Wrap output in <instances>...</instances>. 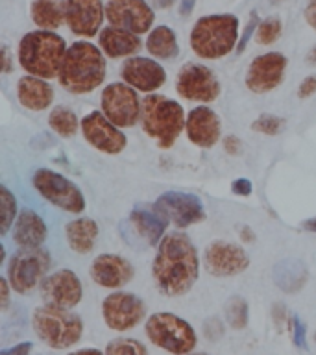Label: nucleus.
Wrapping results in <instances>:
<instances>
[{"instance_id":"obj_54","label":"nucleus","mask_w":316,"mask_h":355,"mask_svg":"<svg viewBox=\"0 0 316 355\" xmlns=\"http://www.w3.org/2000/svg\"><path fill=\"white\" fill-rule=\"evenodd\" d=\"M272 2H274V4H277V2H283V0H272Z\"/></svg>"},{"instance_id":"obj_11","label":"nucleus","mask_w":316,"mask_h":355,"mask_svg":"<svg viewBox=\"0 0 316 355\" xmlns=\"http://www.w3.org/2000/svg\"><path fill=\"white\" fill-rule=\"evenodd\" d=\"M146 304L137 294L126 291H113L102 302V318L111 331H130L144 320Z\"/></svg>"},{"instance_id":"obj_37","label":"nucleus","mask_w":316,"mask_h":355,"mask_svg":"<svg viewBox=\"0 0 316 355\" xmlns=\"http://www.w3.org/2000/svg\"><path fill=\"white\" fill-rule=\"evenodd\" d=\"M259 13L257 11H252V15H249L248 22H246V26H244L243 33H240V37H238V43H237V49H235V52H237V55L244 54V50L248 49V43L252 41V35H254L255 32H257V26H259Z\"/></svg>"},{"instance_id":"obj_33","label":"nucleus","mask_w":316,"mask_h":355,"mask_svg":"<svg viewBox=\"0 0 316 355\" xmlns=\"http://www.w3.org/2000/svg\"><path fill=\"white\" fill-rule=\"evenodd\" d=\"M0 205H2V235H8L10 230L13 227L17 215H19V205H17V198L13 196L10 189L2 185L0 187Z\"/></svg>"},{"instance_id":"obj_34","label":"nucleus","mask_w":316,"mask_h":355,"mask_svg":"<svg viewBox=\"0 0 316 355\" xmlns=\"http://www.w3.org/2000/svg\"><path fill=\"white\" fill-rule=\"evenodd\" d=\"M104 352L107 355H144L148 354V348L137 338L119 337L109 340Z\"/></svg>"},{"instance_id":"obj_10","label":"nucleus","mask_w":316,"mask_h":355,"mask_svg":"<svg viewBox=\"0 0 316 355\" xmlns=\"http://www.w3.org/2000/svg\"><path fill=\"white\" fill-rule=\"evenodd\" d=\"M139 91L130 87L126 82H113L105 85L100 94V105L104 115L122 130L133 128L141 122L143 100H139Z\"/></svg>"},{"instance_id":"obj_40","label":"nucleus","mask_w":316,"mask_h":355,"mask_svg":"<svg viewBox=\"0 0 316 355\" xmlns=\"http://www.w3.org/2000/svg\"><path fill=\"white\" fill-rule=\"evenodd\" d=\"M204 331L205 337L209 338V340H218V338L224 335V326H222V322L218 318H209V320L204 324Z\"/></svg>"},{"instance_id":"obj_39","label":"nucleus","mask_w":316,"mask_h":355,"mask_svg":"<svg viewBox=\"0 0 316 355\" xmlns=\"http://www.w3.org/2000/svg\"><path fill=\"white\" fill-rule=\"evenodd\" d=\"M233 194H237V196H249V194L254 193V183L249 182L248 178H237V180H233L231 185H229Z\"/></svg>"},{"instance_id":"obj_27","label":"nucleus","mask_w":316,"mask_h":355,"mask_svg":"<svg viewBox=\"0 0 316 355\" xmlns=\"http://www.w3.org/2000/svg\"><path fill=\"white\" fill-rule=\"evenodd\" d=\"M272 282L281 293L296 294L309 282V268L301 259L285 257L277 261L272 270Z\"/></svg>"},{"instance_id":"obj_7","label":"nucleus","mask_w":316,"mask_h":355,"mask_svg":"<svg viewBox=\"0 0 316 355\" xmlns=\"http://www.w3.org/2000/svg\"><path fill=\"white\" fill-rule=\"evenodd\" d=\"M144 333L150 344L168 354H191L198 344V335L194 327L185 318L168 311L148 316Z\"/></svg>"},{"instance_id":"obj_43","label":"nucleus","mask_w":316,"mask_h":355,"mask_svg":"<svg viewBox=\"0 0 316 355\" xmlns=\"http://www.w3.org/2000/svg\"><path fill=\"white\" fill-rule=\"evenodd\" d=\"M33 349V344L30 340H22V343L15 344V346H11V348H4L0 349V354L2 355H28Z\"/></svg>"},{"instance_id":"obj_30","label":"nucleus","mask_w":316,"mask_h":355,"mask_svg":"<svg viewBox=\"0 0 316 355\" xmlns=\"http://www.w3.org/2000/svg\"><path fill=\"white\" fill-rule=\"evenodd\" d=\"M30 15L35 26L58 30L65 22V0H33Z\"/></svg>"},{"instance_id":"obj_46","label":"nucleus","mask_w":316,"mask_h":355,"mask_svg":"<svg viewBox=\"0 0 316 355\" xmlns=\"http://www.w3.org/2000/svg\"><path fill=\"white\" fill-rule=\"evenodd\" d=\"M10 282H8V277H2L0 279V291H2V298H0V309L6 311L8 309V305H10Z\"/></svg>"},{"instance_id":"obj_51","label":"nucleus","mask_w":316,"mask_h":355,"mask_svg":"<svg viewBox=\"0 0 316 355\" xmlns=\"http://www.w3.org/2000/svg\"><path fill=\"white\" fill-rule=\"evenodd\" d=\"M174 2H176V0H152V4H154L155 8H159V10L170 8V6H174Z\"/></svg>"},{"instance_id":"obj_1","label":"nucleus","mask_w":316,"mask_h":355,"mask_svg":"<svg viewBox=\"0 0 316 355\" xmlns=\"http://www.w3.org/2000/svg\"><path fill=\"white\" fill-rule=\"evenodd\" d=\"M155 248L152 276L159 293L168 298H179L193 291L200 277V257L187 233H166Z\"/></svg>"},{"instance_id":"obj_17","label":"nucleus","mask_w":316,"mask_h":355,"mask_svg":"<svg viewBox=\"0 0 316 355\" xmlns=\"http://www.w3.org/2000/svg\"><path fill=\"white\" fill-rule=\"evenodd\" d=\"M105 19L111 26L143 35L154 26L155 13L146 0H111L105 6Z\"/></svg>"},{"instance_id":"obj_35","label":"nucleus","mask_w":316,"mask_h":355,"mask_svg":"<svg viewBox=\"0 0 316 355\" xmlns=\"http://www.w3.org/2000/svg\"><path fill=\"white\" fill-rule=\"evenodd\" d=\"M283 33V22L279 17H268L266 21H261L255 32V41L263 46L274 44L277 39L281 37Z\"/></svg>"},{"instance_id":"obj_52","label":"nucleus","mask_w":316,"mask_h":355,"mask_svg":"<svg viewBox=\"0 0 316 355\" xmlns=\"http://www.w3.org/2000/svg\"><path fill=\"white\" fill-rule=\"evenodd\" d=\"M305 63H307V65H316V44L307 52V55H305Z\"/></svg>"},{"instance_id":"obj_41","label":"nucleus","mask_w":316,"mask_h":355,"mask_svg":"<svg viewBox=\"0 0 316 355\" xmlns=\"http://www.w3.org/2000/svg\"><path fill=\"white\" fill-rule=\"evenodd\" d=\"M316 93V74H310V76L304 78L301 83H299L298 87V98L305 100V98H310L313 94Z\"/></svg>"},{"instance_id":"obj_4","label":"nucleus","mask_w":316,"mask_h":355,"mask_svg":"<svg viewBox=\"0 0 316 355\" xmlns=\"http://www.w3.org/2000/svg\"><path fill=\"white\" fill-rule=\"evenodd\" d=\"M238 19L233 13H215V15L200 17L194 22L188 44L200 60L215 61L226 58L237 49Z\"/></svg>"},{"instance_id":"obj_2","label":"nucleus","mask_w":316,"mask_h":355,"mask_svg":"<svg viewBox=\"0 0 316 355\" xmlns=\"http://www.w3.org/2000/svg\"><path fill=\"white\" fill-rule=\"evenodd\" d=\"M104 55V50L89 41H76L71 44L58 74L61 87L76 96L96 91L107 74Z\"/></svg>"},{"instance_id":"obj_50","label":"nucleus","mask_w":316,"mask_h":355,"mask_svg":"<svg viewBox=\"0 0 316 355\" xmlns=\"http://www.w3.org/2000/svg\"><path fill=\"white\" fill-rule=\"evenodd\" d=\"M301 230H305V232H310V233H316V216L305 218V220L301 222Z\"/></svg>"},{"instance_id":"obj_16","label":"nucleus","mask_w":316,"mask_h":355,"mask_svg":"<svg viewBox=\"0 0 316 355\" xmlns=\"http://www.w3.org/2000/svg\"><path fill=\"white\" fill-rule=\"evenodd\" d=\"M205 270L215 277H233L248 270V252L237 243L213 241L204 252Z\"/></svg>"},{"instance_id":"obj_24","label":"nucleus","mask_w":316,"mask_h":355,"mask_svg":"<svg viewBox=\"0 0 316 355\" xmlns=\"http://www.w3.org/2000/svg\"><path fill=\"white\" fill-rule=\"evenodd\" d=\"M11 237L21 248H35L49 237V226L37 211L21 209L11 227Z\"/></svg>"},{"instance_id":"obj_8","label":"nucleus","mask_w":316,"mask_h":355,"mask_svg":"<svg viewBox=\"0 0 316 355\" xmlns=\"http://www.w3.org/2000/svg\"><path fill=\"white\" fill-rule=\"evenodd\" d=\"M50 266H52V257L49 250L41 246L35 248L19 246V250L8 261L6 277L17 294H28L39 287L44 277L49 276Z\"/></svg>"},{"instance_id":"obj_22","label":"nucleus","mask_w":316,"mask_h":355,"mask_svg":"<svg viewBox=\"0 0 316 355\" xmlns=\"http://www.w3.org/2000/svg\"><path fill=\"white\" fill-rule=\"evenodd\" d=\"M185 133L194 146L204 150L213 148L222 139L220 116L209 105H198L187 113Z\"/></svg>"},{"instance_id":"obj_3","label":"nucleus","mask_w":316,"mask_h":355,"mask_svg":"<svg viewBox=\"0 0 316 355\" xmlns=\"http://www.w3.org/2000/svg\"><path fill=\"white\" fill-rule=\"evenodd\" d=\"M67 54L65 39L52 30H33L19 41V65L32 76L52 80L60 74V67Z\"/></svg>"},{"instance_id":"obj_20","label":"nucleus","mask_w":316,"mask_h":355,"mask_svg":"<svg viewBox=\"0 0 316 355\" xmlns=\"http://www.w3.org/2000/svg\"><path fill=\"white\" fill-rule=\"evenodd\" d=\"M104 19L102 0H65V24L74 35L94 37Z\"/></svg>"},{"instance_id":"obj_45","label":"nucleus","mask_w":316,"mask_h":355,"mask_svg":"<svg viewBox=\"0 0 316 355\" xmlns=\"http://www.w3.org/2000/svg\"><path fill=\"white\" fill-rule=\"evenodd\" d=\"M304 19L316 32V0H307V4L304 8Z\"/></svg>"},{"instance_id":"obj_26","label":"nucleus","mask_w":316,"mask_h":355,"mask_svg":"<svg viewBox=\"0 0 316 355\" xmlns=\"http://www.w3.org/2000/svg\"><path fill=\"white\" fill-rule=\"evenodd\" d=\"M141 37L137 33L128 32L116 26H105L98 33V46L104 50V54L111 60L119 58H132L141 49Z\"/></svg>"},{"instance_id":"obj_55","label":"nucleus","mask_w":316,"mask_h":355,"mask_svg":"<svg viewBox=\"0 0 316 355\" xmlns=\"http://www.w3.org/2000/svg\"><path fill=\"white\" fill-rule=\"evenodd\" d=\"M315 343H316V331H315Z\"/></svg>"},{"instance_id":"obj_28","label":"nucleus","mask_w":316,"mask_h":355,"mask_svg":"<svg viewBox=\"0 0 316 355\" xmlns=\"http://www.w3.org/2000/svg\"><path fill=\"white\" fill-rule=\"evenodd\" d=\"M100 227L94 218L80 216L65 226V239L69 248L78 255L91 254L98 241Z\"/></svg>"},{"instance_id":"obj_23","label":"nucleus","mask_w":316,"mask_h":355,"mask_svg":"<svg viewBox=\"0 0 316 355\" xmlns=\"http://www.w3.org/2000/svg\"><path fill=\"white\" fill-rule=\"evenodd\" d=\"M132 227L139 233L148 246H157L161 239L166 235V227L170 220L163 215V211L154 204H139L130 213Z\"/></svg>"},{"instance_id":"obj_44","label":"nucleus","mask_w":316,"mask_h":355,"mask_svg":"<svg viewBox=\"0 0 316 355\" xmlns=\"http://www.w3.org/2000/svg\"><path fill=\"white\" fill-rule=\"evenodd\" d=\"M272 318H274V324H276L279 329L287 326L288 316H287V307L283 304H276L272 307Z\"/></svg>"},{"instance_id":"obj_38","label":"nucleus","mask_w":316,"mask_h":355,"mask_svg":"<svg viewBox=\"0 0 316 355\" xmlns=\"http://www.w3.org/2000/svg\"><path fill=\"white\" fill-rule=\"evenodd\" d=\"M290 329H292V343L296 348L307 349V326L298 315L290 318Z\"/></svg>"},{"instance_id":"obj_47","label":"nucleus","mask_w":316,"mask_h":355,"mask_svg":"<svg viewBox=\"0 0 316 355\" xmlns=\"http://www.w3.org/2000/svg\"><path fill=\"white\" fill-rule=\"evenodd\" d=\"M11 71H13V60H11L10 49L4 44L2 46V74L8 76V74H11Z\"/></svg>"},{"instance_id":"obj_6","label":"nucleus","mask_w":316,"mask_h":355,"mask_svg":"<svg viewBox=\"0 0 316 355\" xmlns=\"http://www.w3.org/2000/svg\"><path fill=\"white\" fill-rule=\"evenodd\" d=\"M32 327L35 335L52 349H69L80 343L83 320L71 309L44 304L33 311Z\"/></svg>"},{"instance_id":"obj_5","label":"nucleus","mask_w":316,"mask_h":355,"mask_svg":"<svg viewBox=\"0 0 316 355\" xmlns=\"http://www.w3.org/2000/svg\"><path fill=\"white\" fill-rule=\"evenodd\" d=\"M187 115L183 105L176 100L152 93L143 98V111H141V126L143 132L161 150H168L174 146L177 137L185 130Z\"/></svg>"},{"instance_id":"obj_9","label":"nucleus","mask_w":316,"mask_h":355,"mask_svg":"<svg viewBox=\"0 0 316 355\" xmlns=\"http://www.w3.org/2000/svg\"><path fill=\"white\" fill-rule=\"evenodd\" d=\"M32 185L39 196L58 209L80 215L85 211V196L76 183L60 172L50 168H37L32 176Z\"/></svg>"},{"instance_id":"obj_49","label":"nucleus","mask_w":316,"mask_h":355,"mask_svg":"<svg viewBox=\"0 0 316 355\" xmlns=\"http://www.w3.org/2000/svg\"><path fill=\"white\" fill-rule=\"evenodd\" d=\"M194 6H196V0H182L179 2V15L188 17L194 11Z\"/></svg>"},{"instance_id":"obj_36","label":"nucleus","mask_w":316,"mask_h":355,"mask_svg":"<svg viewBox=\"0 0 316 355\" xmlns=\"http://www.w3.org/2000/svg\"><path fill=\"white\" fill-rule=\"evenodd\" d=\"M252 132L261 133V135H268V137H276L283 132L285 128V119H281L279 115H274V113H263L252 122Z\"/></svg>"},{"instance_id":"obj_42","label":"nucleus","mask_w":316,"mask_h":355,"mask_svg":"<svg viewBox=\"0 0 316 355\" xmlns=\"http://www.w3.org/2000/svg\"><path fill=\"white\" fill-rule=\"evenodd\" d=\"M222 148L229 155H240L243 154V141L237 135H226L222 139Z\"/></svg>"},{"instance_id":"obj_15","label":"nucleus","mask_w":316,"mask_h":355,"mask_svg":"<svg viewBox=\"0 0 316 355\" xmlns=\"http://www.w3.org/2000/svg\"><path fill=\"white\" fill-rule=\"evenodd\" d=\"M155 205L177 230H187L205 220L204 202L193 193L185 191H165L155 200Z\"/></svg>"},{"instance_id":"obj_21","label":"nucleus","mask_w":316,"mask_h":355,"mask_svg":"<svg viewBox=\"0 0 316 355\" xmlns=\"http://www.w3.org/2000/svg\"><path fill=\"white\" fill-rule=\"evenodd\" d=\"M91 279L98 287L119 291L135 277V268L128 259L116 254H100L91 263Z\"/></svg>"},{"instance_id":"obj_14","label":"nucleus","mask_w":316,"mask_h":355,"mask_svg":"<svg viewBox=\"0 0 316 355\" xmlns=\"http://www.w3.org/2000/svg\"><path fill=\"white\" fill-rule=\"evenodd\" d=\"M82 135L94 150L102 154L116 155L122 154L128 146V137L122 128L107 119L104 111H91L82 119Z\"/></svg>"},{"instance_id":"obj_19","label":"nucleus","mask_w":316,"mask_h":355,"mask_svg":"<svg viewBox=\"0 0 316 355\" xmlns=\"http://www.w3.org/2000/svg\"><path fill=\"white\" fill-rule=\"evenodd\" d=\"M122 82L139 93L152 94L166 83V71L159 61L144 55H132L122 63Z\"/></svg>"},{"instance_id":"obj_12","label":"nucleus","mask_w":316,"mask_h":355,"mask_svg":"<svg viewBox=\"0 0 316 355\" xmlns=\"http://www.w3.org/2000/svg\"><path fill=\"white\" fill-rule=\"evenodd\" d=\"M176 91L183 100L211 104L220 96L222 85L213 69L204 63H187L177 72Z\"/></svg>"},{"instance_id":"obj_29","label":"nucleus","mask_w":316,"mask_h":355,"mask_svg":"<svg viewBox=\"0 0 316 355\" xmlns=\"http://www.w3.org/2000/svg\"><path fill=\"white\" fill-rule=\"evenodd\" d=\"M146 50L148 54L155 60H174L179 54V44H177V37L174 30L170 26H155L150 30L148 39H146Z\"/></svg>"},{"instance_id":"obj_53","label":"nucleus","mask_w":316,"mask_h":355,"mask_svg":"<svg viewBox=\"0 0 316 355\" xmlns=\"http://www.w3.org/2000/svg\"><path fill=\"white\" fill-rule=\"evenodd\" d=\"M76 354H104V349H98V348H83V349H78Z\"/></svg>"},{"instance_id":"obj_13","label":"nucleus","mask_w":316,"mask_h":355,"mask_svg":"<svg viewBox=\"0 0 316 355\" xmlns=\"http://www.w3.org/2000/svg\"><path fill=\"white\" fill-rule=\"evenodd\" d=\"M288 60L281 52H266L255 55L246 69L244 85L254 94H268L277 89L285 80Z\"/></svg>"},{"instance_id":"obj_18","label":"nucleus","mask_w":316,"mask_h":355,"mask_svg":"<svg viewBox=\"0 0 316 355\" xmlns=\"http://www.w3.org/2000/svg\"><path fill=\"white\" fill-rule=\"evenodd\" d=\"M39 291L44 304L58 305L65 309H74L83 298L82 279L76 272L69 268H60L49 274L39 285Z\"/></svg>"},{"instance_id":"obj_31","label":"nucleus","mask_w":316,"mask_h":355,"mask_svg":"<svg viewBox=\"0 0 316 355\" xmlns=\"http://www.w3.org/2000/svg\"><path fill=\"white\" fill-rule=\"evenodd\" d=\"M50 130L63 139H71L76 135V132L82 128V121L71 107L67 105H55L49 115Z\"/></svg>"},{"instance_id":"obj_48","label":"nucleus","mask_w":316,"mask_h":355,"mask_svg":"<svg viewBox=\"0 0 316 355\" xmlns=\"http://www.w3.org/2000/svg\"><path fill=\"white\" fill-rule=\"evenodd\" d=\"M238 237H240V241H243V243H254L255 232L252 230V227L244 224V226H240V230H238Z\"/></svg>"},{"instance_id":"obj_32","label":"nucleus","mask_w":316,"mask_h":355,"mask_svg":"<svg viewBox=\"0 0 316 355\" xmlns=\"http://www.w3.org/2000/svg\"><path fill=\"white\" fill-rule=\"evenodd\" d=\"M224 316H226L227 326L237 331H243L248 327L249 322V307L248 302L243 296H231L224 305Z\"/></svg>"},{"instance_id":"obj_25","label":"nucleus","mask_w":316,"mask_h":355,"mask_svg":"<svg viewBox=\"0 0 316 355\" xmlns=\"http://www.w3.org/2000/svg\"><path fill=\"white\" fill-rule=\"evenodd\" d=\"M17 100L19 104L28 111H44L49 110L54 102V87L50 85L49 80L39 76H26L19 78L17 82Z\"/></svg>"}]
</instances>
